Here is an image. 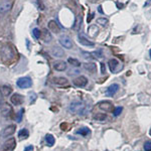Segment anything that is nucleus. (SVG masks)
<instances>
[{"label":"nucleus","mask_w":151,"mask_h":151,"mask_svg":"<svg viewBox=\"0 0 151 151\" xmlns=\"http://www.w3.org/2000/svg\"><path fill=\"white\" fill-rule=\"evenodd\" d=\"M149 134H150V136H151V129H150V132H149Z\"/></svg>","instance_id":"obj_40"},{"label":"nucleus","mask_w":151,"mask_h":151,"mask_svg":"<svg viewBox=\"0 0 151 151\" xmlns=\"http://www.w3.org/2000/svg\"><path fill=\"white\" fill-rule=\"evenodd\" d=\"M45 141H47V144L48 146H53V145H55V137H53L52 134H47V135L45 136Z\"/></svg>","instance_id":"obj_25"},{"label":"nucleus","mask_w":151,"mask_h":151,"mask_svg":"<svg viewBox=\"0 0 151 151\" xmlns=\"http://www.w3.org/2000/svg\"><path fill=\"white\" fill-rule=\"evenodd\" d=\"M108 65H109V68H110V70L112 73H114V74L118 73L119 70H120V69H122V67L120 68V64H119V62L116 58H112V60H109Z\"/></svg>","instance_id":"obj_8"},{"label":"nucleus","mask_w":151,"mask_h":151,"mask_svg":"<svg viewBox=\"0 0 151 151\" xmlns=\"http://www.w3.org/2000/svg\"><path fill=\"white\" fill-rule=\"evenodd\" d=\"M53 83H55L57 86H68L69 85V81H68L67 78L65 77H57L53 79Z\"/></svg>","instance_id":"obj_16"},{"label":"nucleus","mask_w":151,"mask_h":151,"mask_svg":"<svg viewBox=\"0 0 151 151\" xmlns=\"http://www.w3.org/2000/svg\"><path fill=\"white\" fill-rule=\"evenodd\" d=\"M47 26H48V30H50V32L58 33L60 31V26H58V24L57 23V21H55V20H50V22H48Z\"/></svg>","instance_id":"obj_15"},{"label":"nucleus","mask_w":151,"mask_h":151,"mask_svg":"<svg viewBox=\"0 0 151 151\" xmlns=\"http://www.w3.org/2000/svg\"><path fill=\"white\" fill-rule=\"evenodd\" d=\"M99 108L101 109L102 111L111 112L112 110H113V105H112L111 102L105 101V102H101V103L99 104Z\"/></svg>","instance_id":"obj_14"},{"label":"nucleus","mask_w":151,"mask_h":151,"mask_svg":"<svg viewBox=\"0 0 151 151\" xmlns=\"http://www.w3.org/2000/svg\"><path fill=\"white\" fill-rule=\"evenodd\" d=\"M69 110L70 113L73 114H80V115H84L86 113L87 109H86V106L83 102H73L72 104L70 105L69 107Z\"/></svg>","instance_id":"obj_2"},{"label":"nucleus","mask_w":151,"mask_h":151,"mask_svg":"<svg viewBox=\"0 0 151 151\" xmlns=\"http://www.w3.org/2000/svg\"><path fill=\"white\" fill-rule=\"evenodd\" d=\"M118 90H119V85L118 84H113V85H111L108 89H107L106 93L108 96H114V95L118 92Z\"/></svg>","instance_id":"obj_21"},{"label":"nucleus","mask_w":151,"mask_h":151,"mask_svg":"<svg viewBox=\"0 0 151 151\" xmlns=\"http://www.w3.org/2000/svg\"><path fill=\"white\" fill-rule=\"evenodd\" d=\"M77 134H81L83 136H87L88 134H90V129L87 128V127H84V128H80L79 130L76 131Z\"/></svg>","instance_id":"obj_28"},{"label":"nucleus","mask_w":151,"mask_h":151,"mask_svg":"<svg viewBox=\"0 0 151 151\" xmlns=\"http://www.w3.org/2000/svg\"><path fill=\"white\" fill-rule=\"evenodd\" d=\"M78 37H79V42L81 43V45H85V47H94V45H95V43L93 42V41L89 40L88 38L85 37L83 35H79Z\"/></svg>","instance_id":"obj_19"},{"label":"nucleus","mask_w":151,"mask_h":151,"mask_svg":"<svg viewBox=\"0 0 151 151\" xmlns=\"http://www.w3.org/2000/svg\"><path fill=\"white\" fill-rule=\"evenodd\" d=\"M13 2L11 0H2L0 2V13H7L8 11L11 10Z\"/></svg>","instance_id":"obj_4"},{"label":"nucleus","mask_w":151,"mask_h":151,"mask_svg":"<svg viewBox=\"0 0 151 151\" xmlns=\"http://www.w3.org/2000/svg\"><path fill=\"white\" fill-rule=\"evenodd\" d=\"M16 146V140L15 138L11 137L9 138L8 140H6L3 144V147H2L1 151H13L14 148Z\"/></svg>","instance_id":"obj_5"},{"label":"nucleus","mask_w":151,"mask_h":151,"mask_svg":"<svg viewBox=\"0 0 151 151\" xmlns=\"http://www.w3.org/2000/svg\"><path fill=\"white\" fill-rule=\"evenodd\" d=\"M149 53H150V57H151V50H150V52H149Z\"/></svg>","instance_id":"obj_41"},{"label":"nucleus","mask_w":151,"mask_h":151,"mask_svg":"<svg viewBox=\"0 0 151 151\" xmlns=\"http://www.w3.org/2000/svg\"><path fill=\"white\" fill-rule=\"evenodd\" d=\"M97 23L100 24V25L102 26H106L107 24H108V19L105 18V17H100L97 19Z\"/></svg>","instance_id":"obj_30"},{"label":"nucleus","mask_w":151,"mask_h":151,"mask_svg":"<svg viewBox=\"0 0 151 151\" xmlns=\"http://www.w3.org/2000/svg\"><path fill=\"white\" fill-rule=\"evenodd\" d=\"M40 37H41V40H42V41L45 43H50V41L52 40V35L50 31L48 30L47 28H43L42 30H41Z\"/></svg>","instance_id":"obj_9"},{"label":"nucleus","mask_w":151,"mask_h":151,"mask_svg":"<svg viewBox=\"0 0 151 151\" xmlns=\"http://www.w3.org/2000/svg\"><path fill=\"white\" fill-rule=\"evenodd\" d=\"M73 84L79 88H84L85 86H87L88 79L85 77V76H80V77L76 78L74 81H73Z\"/></svg>","instance_id":"obj_10"},{"label":"nucleus","mask_w":151,"mask_h":151,"mask_svg":"<svg viewBox=\"0 0 151 151\" xmlns=\"http://www.w3.org/2000/svg\"><path fill=\"white\" fill-rule=\"evenodd\" d=\"M144 150L151 151V141H146L144 143Z\"/></svg>","instance_id":"obj_33"},{"label":"nucleus","mask_w":151,"mask_h":151,"mask_svg":"<svg viewBox=\"0 0 151 151\" xmlns=\"http://www.w3.org/2000/svg\"><path fill=\"white\" fill-rule=\"evenodd\" d=\"M24 113V109H20V111L18 112V116H17V122L20 123L21 120H22V115Z\"/></svg>","instance_id":"obj_34"},{"label":"nucleus","mask_w":151,"mask_h":151,"mask_svg":"<svg viewBox=\"0 0 151 151\" xmlns=\"http://www.w3.org/2000/svg\"><path fill=\"white\" fill-rule=\"evenodd\" d=\"M37 3H38V7H40V10H43L45 6H43V4H42V1H41V0H37Z\"/></svg>","instance_id":"obj_35"},{"label":"nucleus","mask_w":151,"mask_h":151,"mask_svg":"<svg viewBox=\"0 0 151 151\" xmlns=\"http://www.w3.org/2000/svg\"><path fill=\"white\" fill-rule=\"evenodd\" d=\"M122 107H117V108H115V110H114L113 112V114H114V116H119L121 114V112H122Z\"/></svg>","instance_id":"obj_32"},{"label":"nucleus","mask_w":151,"mask_h":151,"mask_svg":"<svg viewBox=\"0 0 151 151\" xmlns=\"http://www.w3.org/2000/svg\"><path fill=\"white\" fill-rule=\"evenodd\" d=\"M82 22H83V17L81 14H78L77 16H76V19H75V22L73 24V29H74L75 31H79L80 28H81L82 26Z\"/></svg>","instance_id":"obj_17"},{"label":"nucleus","mask_w":151,"mask_h":151,"mask_svg":"<svg viewBox=\"0 0 151 151\" xmlns=\"http://www.w3.org/2000/svg\"><path fill=\"white\" fill-rule=\"evenodd\" d=\"M0 90H1V93L4 97H8L12 93V89L9 86H3Z\"/></svg>","instance_id":"obj_23"},{"label":"nucleus","mask_w":151,"mask_h":151,"mask_svg":"<svg viewBox=\"0 0 151 151\" xmlns=\"http://www.w3.org/2000/svg\"><path fill=\"white\" fill-rule=\"evenodd\" d=\"M40 35H41V31L38 28H35L32 30V35L35 36V38H36V40H40Z\"/></svg>","instance_id":"obj_31"},{"label":"nucleus","mask_w":151,"mask_h":151,"mask_svg":"<svg viewBox=\"0 0 151 151\" xmlns=\"http://www.w3.org/2000/svg\"><path fill=\"white\" fill-rule=\"evenodd\" d=\"M67 63L64 62V60H58V62H55L53 64V69L58 70V72H64V70H67Z\"/></svg>","instance_id":"obj_11"},{"label":"nucleus","mask_w":151,"mask_h":151,"mask_svg":"<svg viewBox=\"0 0 151 151\" xmlns=\"http://www.w3.org/2000/svg\"><path fill=\"white\" fill-rule=\"evenodd\" d=\"M33 150V146L30 145V146H27L26 148H24V151H32Z\"/></svg>","instance_id":"obj_38"},{"label":"nucleus","mask_w":151,"mask_h":151,"mask_svg":"<svg viewBox=\"0 0 151 151\" xmlns=\"http://www.w3.org/2000/svg\"><path fill=\"white\" fill-rule=\"evenodd\" d=\"M94 119L97 121H105L107 119V115L105 113H98L94 116Z\"/></svg>","instance_id":"obj_29"},{"label":"nucleus","mask_w":151,"mask_h":151,"mask_svg":"<svg viewBox=\"0 0 151 151\" xmlns=\"http://www.w3.org/2000/svg\"><path fill=\"white\" fill-rule=\"evenodd\" d=\"M15 131H16V125H14V124H12V125H8L7 127H5L3 129L1 136L3 138H8V137H10V136L13 135V134L15 133Z\"/></svg>","instance_id":"obj_6"},{"label":"nucleus","mask_w":151,"mask_h":151,"mask_svg":"<svg viewBox=\"0 0 151 151\" xmlns=\"http://www.w3.org/2000/svg\"><path fill=\"white\" fill-rule=\"evenodd\" d=\"M58 41H60V45L64 47L65 48H68V50L73 48V41L68 35H62L60 37V40H58Z\"/></svg>","instance_id":"obj_7"},{"label":"nucleus","mask_w":151,"mask_h":151,"mask_svg":"<svg viewBox=\"0 0 151 151\" xmlns=\"http://www.w3.org/2000/svg\"><path fill=\"white\" fill-rule=\"evenodd\" d=\"M36 100V95L33 93V94H31L30 95V103H33V102H35Z\"/></svg>","instance_id":"obj_36"},{"label":"nucleus","mask_w":151,"mask_h":151,"mask_svg":"<svg viewBox=\"0 0 151 151\" xmlns=\"http://www.w3.org/2000/svg\"><path fill=\"white\" fill-rule=\"evenodd\" d=\"M68 63L70 64L73 65V67H80L81 65V63L79 62V60H77V58H68Z\"/></svg>","instance_id":"obj_27"},{"label":"nucleus","mask_w":151,"mask_h":151,"mask_svg":"<svg viewBox=\"0 0 151 151\" xmlns=\"http://www.w3.org/2000/svg\"><path fill=\"white\" fill-rule=\"evenodd\" d=\"M16 85H17V87H19L20 89H27V88H30L32 86V81H31V79L28 77L20 78V79L17 80Z\"/></svg>","instance_id":"obj_3"},{"label":"nucleus","mask_w":151,"mask_h":151,"mask_svg":"<svg viewBox=\"0 0 151 151\" xmlns=\"http://www.w3.org/2000/svg\"><path fill=\"white\" fill-rule=\"evenodd\" d=\"M101 72H102V74H105V73H106V67H105V64H101Z\"/></svg>","instance_id":"obj_37"},{"label":"nucleus","mask_w":151,"mask_h":151,"mask_svg":"<svg viewBox=\"0 0 151 151\" xmlns=\"http://www.w3.org/2000/svg\"><path fill=\"white\" fill-rule=\"evenodd\" d=\"M90 55H91L92 58H96V60H98V58H101L104 57L103 50H96V52H91V53H90Z\"/></svg>","instance_id":"obj_26"},{"label":"nucleus","mask_w":151,"mask_h":151,"mask_svg":"<svg viewBox=\"0 0 151 151\" xmlns=\"http://www.w3.org/2000/svg\"><path fill=\"white\" fill-rule=\"evenodd\" d=\"M28 136H29V132L27 129H25V128L21 129L18 132V137L20 138V139H26V138H28Z\"/></svg>","instance_id":"obj_24"},{"label":"nucleus","mask_w":151,"mask_h":151,"mask_svg":"<svg viewBox=\"0 0 151 151\" xmlns=\"http://www.w3.org/2000/svg\"><path fill=\"white\" fill-rule=\"evenodd\" d=\"M52 55L55 58H64L65 57V52L63 48H60V47H53L52 48Z\"/></svg>","instance_id":"obj_12"},{"label":"nucleus","mask_w":151,"mask_h":151,"mask_svg":"<svg viewBox=\"0 0 151 151\" xmlns=\"http://www.w3.org/2000/svg\"><path fill=\"white\" fill-rule=\"evenodd\" d=\"M83 67H84L85 70L90 72L91 74H94V73L97 72V65L95 63H85L83 65Z\"/></svg>","instance_id":"obj_20"},{"label":"nucleus","mask_w":151,"mask_h":151,"mask_svg":"<svg viewBox=\"0 0 151 151\" xmlns=\"http://www.w3.org/2000/svg\"><path fill=\"white\" fill-rule=\"evenodd\" d=\"M0 55L4 62H10L14 58V50L8 43H5L1 47L0 50Z\"/></svg>","instance_id":"obj_1"},{"label":"nucleus","mask_w":151,"mask_h":151,"mask_svg":"<svg viewBox=\"0 0 151 151\" xmlns=\"http://www.w3.org/2000/svg\"><path fill=\"white\" fill-rule=\"evenodd\" d=\"M2 97H3V95H2L1 90H0V108L2 107Z\"/></svg>","instance_id":"obj_39"},{"label":"nucleus","mask_w":151,"mask_h":151,"mask_svg":"<svg viewBox=\"0 0 151 151\" xmlns=\"http://www.w3.org/2000/svg\"><path fill=\"white\" fill-rule=\"evenodd\" d=\"M10 101L11 103L13 105H16V106H18V105H21L23 103V97L21 96L20 94H13L12 95V97L10 98Z\"/></svg>","instance_id":"obj_13"},{"label":"nucleus","mask_w":151,"mask_h":151,"mask_svg":"<svg viewBox=\"0 0 151 151\" xmlns=\"http://www.w3.org/2000/svg\"><path fill=\"white\" fill-rule=\"evenodd\" d=\"M11 111H12V109H11L10 105L4 104V105H2L1 110H0V113H1V115L3 117H8V116H10Z\"/></svg>","instance_id":"obj_18"},{"label":"nucleus","mask_w":151,"mask_h":151,"mask_svg":"<svg viewBox=\"0 0 151 151\" xmlns=\"http://www.w3.org/2000/svg\"><path fill=\"white\" fill-rule=\"evenodd\" d=\"M88 32H89V35H91V36H93V37H95V36L98 35L99 28L97 27L96 25H91L89 28H88Z\"/></svg>","instance_id":"obj_22"}]
</instances>
